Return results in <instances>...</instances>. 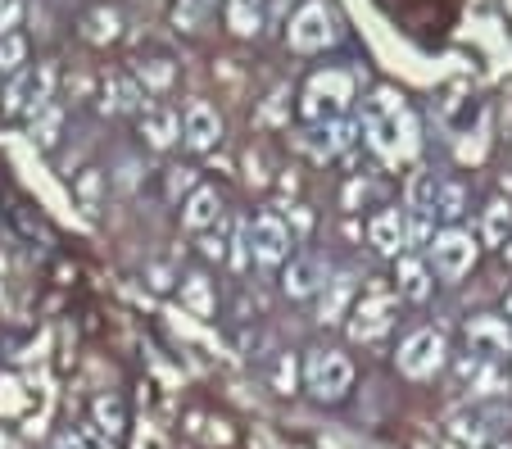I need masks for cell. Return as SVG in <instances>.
Listing matches in <instances>:
<instances>
[{"label":"cell","instance_id":"cell-10","mask_svg":"<svg viewBox=\"0 0 512 449\" xmlns=\"http://www.w3.org/2000/svg\"><path fill=\"white\" fill-rule=\"evenodd\" d=\"M354 132H363V127L345 123V118H331V123H309V132L300 137V150L309 159H318V164H327V159H340L349 146H354Z\"/></svg>","mask_w":512,"mask_h":449},{"label":"cell","instance_id":"cell-20","mask_svg":"<svg viewBox=\"0 0 512 449\" xmlns=\"http://www.w3.org/2000/svg\"><path fill=\"white\" fill-rule=\"evenodd\" d=\"M349 300H354V277L340 273L331 277V282H322V300H318V323H340L349 309Z\"/></svg>","mask_w":512,"mask_h":449},{"label":"cell","instance_id":"cell-39","mask_svg":"<svg viewBox=\"0 0 512 449\" xmlns=\"http://www.w3.org/2000/svg\"><path fill=\"white\" fill-rule=\"evenodd\" d=\"M200 254L204 259H227V241H223V232H200Z\"/></svg>","mask_w":512,"mask_h":449},{"label":"cell","instance_id":"cell-13","mask_svg":"<svg viewBox=\"0 0 512 449\" xmlns=\"http://www.w3.org/2000/svg\"><path fill=\"white\" fill-rule=\"evenodd\" d=\"M322 282H327V273H322V264L313 259V254H290L286 264H281V291H286L290 300H309V295H318Z\"/></svg>","mask_w":512,"mask_h":449},{"label":"cell","instance_id":"cell-43","mask_svg":"<svg viewBox=\"0 0 512 449\" xmlns=\"http://www.w3.org/2000/svg\"><path fill=\"white\" fill-rule=\"evenodd\" d=\"M503 309H508V318H512V291H508V304H503Z\"/></svg>","mask_w":512,"mask_h":449},{"label":"cell","instance_id":"cell-28","mask_svg":"<svg viewBox=\"0 0 512 449\" xmlns=\"http://www.w3.org/2000/svg\"><path fill=\"white\" fill-rule=\"evenodd\" d=\"M508 227H512V205H508V200H494V205H485V214H481L485 245H503V241H508Z\"/></svg>","mask_w":512,"mask_h":449},{"label":"cell","instance_id":"cell-12","mask_svg":"<svg viewBox=\"0 0 512 449\" xmlns=\"http://www.w3.org/2000/svg\"><path fill=\"white\" fill-rule=\"evenodd\" d=\"M182 141L191 150H213L218 141H223V118H218V109L204 105V100H191L182 114Z\"/></svg>","mask_w":512,"mask_h":449},{"label":"cell","instance_id":"cell-5","mask_svg":"<svg viewBox=\"0 0 512 449\" xmlns=\"http://www.w3.org/2000/svg\"><path fill=\"white\" fill-rule=\"evenodd\" d=\"M55 64H37V69H19L10 78V87H5V96H0V109L10 118H28L37 114V109H46L50 100H55Z\"/></svg>","mask_w":512,"mask_h":449},{"label":"cell","instance_id":"cell-37","mask_svg":"<svg viewBox=\"0 0 512 449\" xmlns=\"http://www.w3.org/2000/svg\"><path fill=\"white\" fill-rule=\"evenodd\" d=\"M200 10H204V0H177V10H173V23L182 32H191L195 23H200Z\"/></svg>","mask_w":512,"mask_h":449},{"label":"cell","instance_id":"cell-21","mask_svg":"<svg viewBox=\"0 0 512 449\" xmlns=\"http://www.w3.org/2000/svg\"><path fill=\"white\" fill-rule=\"evenodd\" d=\"M182 309L195 313V318H213L218 313V295H213V282L204 273H191L182 282Z\"/></svg>","mask_w":512,"mask_h":449},{"label":"cell","instance_id":"cell-19","mask_svg":"<svg viewBox=\"0 0 512 449\" xmlns=\"http://www.w3.org/2000/svg\"><path fill=\"white\" fill-rule=\"evenodd\" d=\"M105 109H114V114H141V109H145V91L136 87V78L105 73Z\"/></svg>","mask_w":512,"mask_h":449},{"label":"cell","instance_id":"cell-38","mask_svg":"<svg viewBox=\"0 0 512 449\" xmlns=\"http://www.w3.org/2000/svg\"><path fill=\"white\" fill-rule=\"evenodd\" d=\"M23 19V0H0V37H10Z\"/></svg>","mask_w":512,"mask_h":449},{"label":"cell","instance_id":"cell-44","mask_svg":"<svg viewBox=\"0 0 512 449\" xmlns=\"http://www.w3.org/2000/svg\"><path fill=\"white\" fill-rule=\"evenodd\" d=\"M490 449H512V445H490Z\"/></svg>","mask_w":512,"mask_h":449},{"label":"cell","instance_id":"cell-34","mask_svg":"<svg viewBox=\"0 0 512 449\" xmlns=\"http://www.w3.org/2000/svg\"><path fill=\"white\" fill-rule=\"evenodd\" d=\"M295 381H300V368H295V359H290V354H281L277 368H272V391L290 395V391H295Z\"/></svg>","mask_w":512,"mask_h":449},{"label":"cell","instance_id":"cell-15","mask_svg":"<svg viewBox=\"0 0 512 449\" xmlns=\"http://www.w3.org/2000/svg\"><path fill=\"white\" fill-rule=\"evenodd\" d=\"M395 282H399V300H413V304H426L435 291L431 268H426V259H417V254H399L395 259Z\"/></svg>","mask_w":512,"mask_h":449},{"label":"cell","instance_id":"cell-29","mask_svg":"<svg viewBox=\"0 0 512 449\" xmlns=\"http://www.w3.org/2000/svg\"><path fill=\"white\" fill-rule=\"evenodd\" d=\"M404 232H408V245H413V250H426L435 236V214L431 209H404Z\"/></svg>","mask_w":512,"mask_h":449},{"label":"cell","instance_id":"cell-6","mask_svg":"<svg viewBox=\"0 0 512 449\" xmlns=\"http://www.w3.org/2000/svg\"><path fill=\"white\" fill-rule=\"evenodd\" d=\"M336 37H340L336 10H331L327 0H304L300 14H295L290 28H286L290 50H300V55H318V50H327Z\"/></svg>","mask_w":512,"mask_h":449},{"label":"cell","instance_id":"cell-7","mask_svg":"<svg viewBox=\"0 0 512 449\" xmlns=\"http://www.w3.org/2000/svg\"><path fill=\"white\" fill-rule=\"evenodd\" d=\"M426 254H431L440 282H458V277H467L476 264V236L463 232V227H440V232L431 236V245H426Z\"/></svg>","mask_w":512,"mask_h":449},{"label":"cell","instance_id":"cell-33","mask_svg":"<svg viewBox=\"0 0 512 449\" xmlns=\"http://www.w3.org/2000/svg\"><path fill=\"white\" fill-rule=\"evenodd\" d=\"M23 59H28V41L19 37V32H10V37H0V73H19Z\"/></svg>","mask_w":512,"mask_h":449},{"label":"cell","instance_id":"cell-31","mask_svg":"<svg viewBox=\"0 0 512 449\" xmlns=\"http://www.w3.org/2000/svg\"><path fill=\"white\" fill-rule=\"evenodd\" d=\"M73 191H78L82 209H87V214H96V209H100V191H105V173H100V168H87V173H78Z\"/></svg>","mask_w":512,"mask_h":449},{"label":"cell","instance_id":"cell-42","mask_svg":"<svg viewBox=\"0 0 512 449\" xmlns=\"http://www.w3.org/2000/svg\"><path fill=\"white\" fill-rule=\"evenodd\" d=\"M0 295H5V259H0Z\"/></svg>","mask_w":512,"mask_h":449},{"label":"cell","instance_id":"cell-26","mask_svg":"<svg viewBox=\"0 0 512 449\" xmlns=\"http://www.w3.org/2000/svg\"><path fill=\"white\" fill-rule=\"evenodd\" d=\"M177 82L173 59H141L136 64V87L141 91H168Z\"/></svg>","mask_w":512,"mask_h":449},{"label":"cell","instance_id":"cell-32","mask_svg":"<svg viewBox=\"0 0 512 449\" xmlns=\"http://www.w3.org/2000/svg\"><path fill=\"white\" fill-rule=\"evenodd\" d=\"M96 427L105 431L109 440L123 431V404H118L114 395H100V400H96Z\"/></svg>","mask_w":512,"mask_h":449},{"label":"cell","instance_id":"cell-25","mask_svg":"<svg viewBox=\"0 0 512 449\" xmlns=\"http://www.w3.org/2000/svg\"><path fill=\"white\" fill-rule=\"evenodd\" d=\"M512 391L508 372H503V363H481V372H476V381L467 386V395L472 400H499V395Z\"/></svg>","mask_w":512,"mask_h":449},{"label":"cell","instance_id":"cell-23","mask_svg":"<svg viewBox=\"0 0 512 449\" xmlns=\"http://www.w3.org/2000/svg\"><path fill=\"white\" fill-rule=\"evenodd\" d=\"M28 132H32V146L41 150H55L59 132H64V109L50 100L46 109H37V114H28Z\"/></svg>","mask_w":512,"mask_h":449},{"label":"cell","instance_id":"cell-16","mask_svg":"<svg viewBox=\"0 0 512 449\" xmlns=\"http://www.w3.org/2000/svg\"><path fill=\"white\" fill-rule=\"evenodd\" d=\"M218 218H223V196H218V186H195L182 205V227L186 232H209V227H218Z\"/></svg>","mask_w":512,"mask_h":449},{"label":"cell","instance_id":"cell-41","mask_svg":"<svg viewBox=\"0 0 512 449\" xmlns=\"http://www.w3.org/2000/svg\"><path fill=\"white\" fill-rule=\"evenodd\" d=\"M0 449H19V445H14V440L5 436V431H0Z\"/></svg>","mask_w":512,"mask_h":449},{"label":"cell","instance_id":"cell-9","mask_svg":"<svg viewBox=\"0 0 512 449\" xmlns=\"http://www.w3.org/2000/svg\"><path fill=\"white\" fill-rule=\"evenodd\" d=\"M245 227H250V254H254V264H263V268H281V264H286L295 236H290V227L281 223V218L263 214V218H254V223H245Z\"/></svg>","mask_w":512,"mask_h":449},{"label":"cell","instance_id":"cell-1","mask_svg":"<svg viewBox=\"0 0 512 449\" xmlns=\"http://www.w3.org/2000/svg\"><path fill=\"white\" fill-rule=\"evenodd\" d=\"M363 137H368V146L377 150L381 159H390V164H399V159H413L417 146H422V127H417V114L404 105V96H395V91L381 87L377 96L368 100V109H363Z\"/></svg>","mask_w":512,"mask_h":449},{"label":"cell","instance_id":"cell-36","mask_svg":"<svg viewBox=\"0 0 512 449\" xmlns=\"http://www.w3.org/2000/svg\"><path fill=\"white\" fill-rule=\"evenodd\" d=\"M227 254H232V268H236V273H245V268L254 264V254H250V227H245V223H236L232 250H227Z\"/></svg>","mask_w":512,"mask_h":449},{"label":"cell","instance_id":"cell-18","mask_svg":"<svg viewBox=\"0 0 512 449\" xmlns=\"http://www.w3.org/2000/svg\"><path fill=\"white\" fill-rule=\"evenodd\" d=\"M368 236H372V245H377V254H390V259H399V254H404V245H408L404 209H381V214H372Z\"/></svg>","mask_w":512,"mask_h":449},{"label":"cell","instance_id":"cell-8","mask_svg":"<svg viewBox=\"0 0 512 449\" xmlns=\"http://www.w3.org/2000/svg\"><path fill=\"white\" fill-rule=\"evenodd\" d=\"M395 313H399V295H386V291L363 295L354 304V313H349V336L363 345H377L395 327Z\"/></svg>","mask_w":512,"mask_h":449},{"label":"cell","instance_id":"cell-17","mask_svg":"<svg viewBox=\"0 0 512 449\" xmlns=\"http://www.w3.org/2000/svg\"><path fill=\"white\" fill-rule=\"evenodd\" d=\"M490 436H494V427H490V418L485 413H454V418L445 422V445L449 449H485L490 445Z\"/></svg>","mask_w":512,"mask_h":449},{"label":"cell","instance_id":"cell-27","mask_svg":"<svg viewBox=\"0 0 512 449\" xmlns=\"http://www.w3.org/2000/svg\"><path fill=\"white\" fill-rule=\"evenodd\" d=\"M227 28H232L236 37H254V32L263 28L259 0H227Z\"/></svg>","mask_w":512,"mask_h":449},{"label":"cell","instance_id":"cell-45","mask_svg":"<svg viewBox=\"0 0 512 449\" xmlns=\"http://www.w3.org/2000/svg\"><path fill=\"white\" fill-rule=\"evenodd\" d=\"M508 264H512V245H508Z\"/></svg>","mask_w":512,"mask_h":449},{"label":"cell","instance_id":"cell-22","mask_svg":"<svg viewBox=\"0 0 512 449\" xmlns=\"http://www.w3.org/2000/svg\"><path fill=\"white\" fill-rule=\"evenodd\" d=\"M431 214L440 218L445 227H458V218L467 214V186H463V182H440V186H435Z\"/></svg>","mask_w":512,"mask_h":449},{"label":"cell","instance_id":"cell-11","mask_svg":"<svg viewBox=\"0 0 512 449\" xmlns=\"http://www.w3.org/2000/svg\"><path fill=\"white\" fill-rule=\"evenodd\" d=\"M467 350H472L481 363H503L512 354V327L503 323V318L481 313V318L467 323Z\"/></svg>","mask_w":512,"mask_h":449},{"label":"cell","instance_id":"cell-30","mask_svg":"<svg viewBox=\"0 0 512 449\" xmlns=\"http://www.w3.org/2000/svg\"><path fill=\"white\" fill-rule=\"evenodd\" d=\"M435 173L431 168H413V177H408V209H431L435 205Z\"/></svg>","mask_w":512,"mask_h":449},{"label":"cell","instance_id":"cell-46","mask_svg":"<svg viewBox=\"0 0 512 449\" xmlns=\"http://www.w3.org/2000/svg\"><path fill=\"white\" fill-rule=\"evenodd\" d=\"M508 205H512V200H508Z\"/></svg>","mask_w":512,"mask_h":449},{"label":"cell","instance_id":"cell-40","mask_svg":"<svg viewBox=\"0 0 512 449\" xmlns=\"http://www.w3.org/2000/svg\"><path fill=\"white\" fill-rule=\"evenodd\" d=\"M182 191H186V196L195 191V173H191V168H173V177H168V196H182Z\"/></svg>","mask_w":512,"mask_h":449},{"label":"cell","instance_id":"cell-14","mask_svg":"<svg viewBox=\"0 0 512 449\" xmlns=\"http://www.w3.org/2000/svg\"><path fill=\"white\" fill-rule=\"evenodd\" d=\"M141 137L150 150H173L182 141V114L168 105H145L141 109Z\"/></svg>","mask_w":512,"mask_h":449},{"label":"cell","instance_id":"cell-2","mask_svg":"<svg viewBox=\"0 0 512 449\" xmlns=\"http://www.w3.org/2000/svg\"><path fill=\"white\" fill-rule=\"evenodd\" d=\"M354 105V73L345 69H322L309 78L300 100V114L309 123H331V118H345V109Z\"/></svg>","mask_w":512,"mask_h":449},{"label":"cell","instance_id":"cell-35","mask_svg":"<svg viewBox=\"0 0 512 449\" xmlns=\"http://www.w3.org/2000/svg\"><path fill=\"white\" fill-rule=\"evenodd\" d=\"M73 449H114V440L96 422H82V427H73Z\"/></svg>","mask_w":512,"mask_h":449},{"label":"cell","instance_id":"cell-3","mask_svg":"<svg viewBox=\"0 0 512 449\" xmlns=\"http://www.w3.org/2000/svg\"><path fill=\"white\" fill-rule=\"evenodd\" d=\"M445 359H449V341L440 327H417V332H408L395 354L399 372H404L408 381H431L435 372L445 368Z\"/></svg>","mask_w":512,"mask_h":449},{"label":"cell","instance_id":"cell-24","mask_svg":"<svg viewBox=\"0 0 512 449\" xmlns=\"http://www.w3.org/2000/svg\"><path fill=\"white\" fill-rule=\"evenodd\" d=\"M118 32H123V19H118V10H109V5H100V10H91L87 19H82V37H87L91 46H109V41H118Z\"/></svg>","mask_w":512,"mask_h":449},{"label":"cell","instance_id":"cell-4","mask_svg":"<svg viewBox=\"0 0 512 449\" xmlns=\"http://www.w3.org/2000/svg\"><path fill=\"white\" fill-rule=\"evenodd\" d=\"M304 386L322 404L345 400V391L354 386V363L340 350H309V359H304Z\"/></svg>","mask_w":512,"mask_h":449}]
</instances>
